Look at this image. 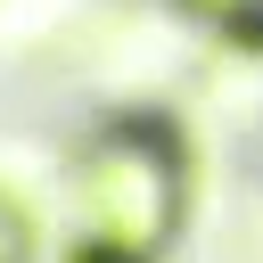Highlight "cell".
<instances>
[{"label": "cell", "mask_w": 263, "mask_h": 263, "mask_svg": "<svg viewBox=\"0 0 263 263\" xmlns=\"http://www.w3.org/2000/svg\"><path fill=\"white\" fill-rule=\"evenodd\" d=\"M181 205H189V164L173 123L156 115H115L74 156V222H82V247L99 255L156 263L181 230Z\"/></svg>", "instance_id": "obj_1"}, {"label": "cell", "mask_w": 263, "mask_h": 263, "mask_svg": "<svg viewBox=\"0 0 263 263\" xmlns=\"http://www.w3.org/2000/svg\"><path fill=\"white\" fill-rule=\"evenodd\" d=\"M25 255H33V222L16 197H0V263H25Z\"/></svg>", "instance_id": "obj_2"}, {"label": "cell", "mask_w": 263, "mask_h": 263, "mask_svg": "<svg viewBox=\"0 0 263 263\" xmlns=\"http://www.w3.org/2000/svg\"><path fill=\"white\" fill-rule=\"evenodd\" d=\"M189 8H205V16H222V25H255L263 0H189Z\"/></svg>", "instance_id": "obj_3"}, {"label": "cell", "mask_w": 263, "mask_h": 263, "mask_svg": "<svg viewBox=\"0 0 263 263\" xmlns=\"http://www.w3.org/2000/svg\"><path fill=\"white\" fill-rule=\"evenodd\" d=\"M74 263H123V255H99V247H82V255H74Z\"/></svg>", "instance_id": "obj_4"}]
</instances>
